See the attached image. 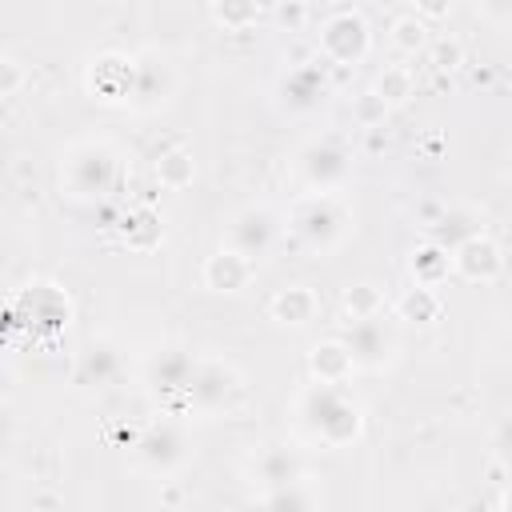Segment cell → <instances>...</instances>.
<instances>
[{
	"label": "cell",
	"instance_id": "5",
	"mask_svg": "<svg viewBox=\"0 0 512 512\" xmlns=\"http://www.w3.org/2000/svg\"><path fill=\"white\" fill-rule=\"evenodd\" d=\"M180 384H184V388H188V396H192L200 408H208V412L228 408V396L240 388V384H236V372H232L228 364H220V360L188 364V376H184Z\"/></svg>",
	"mask_w": 512,
	"mask_h": 512
},
{
	"label": "cell",
	"instance_id": "13",
	"mask_svg": "<svg viewBox=\"0 0 512 512\" xmlns=\"http://www.w3.org/2000/svg\"><path fill=\"white\" fill-rule=\"evenodd\" d=\"M308 368H312V376H316L320 384H344V376H348L356 364H352L344 340H324V344L312 348Z\"/></svg>",
	"mask_w": 512,
	"mask_h": 512
},
{
	"label": "cell",
	"instance_id": "1",
	"mask_svg": "<svg viewBox=\"0 0 512 512\" xmlns=\"http://www.w3.org/2000/svg\"><path fill=\"white\" fill-rule=\"evenodd\" d=\"M300 420L328 444L352 440L360 432V408L340 392V384H312L300 396Z\"/></svg>",
	"mask_w": 512,
	"mask_h": 512
},
{
	"label": "cell",
	"instance_id": "24",
	"mask_svg": "<svg viewBox=\"0 0 512 512\" xmlns=\"http://www.w3.org/2000/svg\"><path fill=\"white\" fill-rule=\"evenodd\" d=\"M384 112H388V104H384L376 92H364V96L356 100V120H360L364 128H372L376 120H384Z\"/></svg>",
	"mask_w": 512,
	"mask_h": 512
},
{
	"label": "cell",
	"instance_id": "28",
	"mask_svg": "<svg viewBox=\"0 0 512 512\" xmlns=\"http://www.w3.org/2000/svg\"><path fill=\"white\" fill-rule=\"evenodd\" d=\"M8 384H12V372L0 364V392H8Z\"/></svg>",
	"mask_w": 512,
	"mask_h": 512
},
{
	"label": "cell",
	"instance_id": "26",
	"mask_svg": "<svg viewBox=\"0 0 512 512\" xmlns=\"http://www.w3.org/2000/svg\"><path fill=\"white\" fill-rule=\"evenodd\" d=\"M452 8V0H416V16L420 20H444Z\"/></svg>",
	"mask_w": 512,
	"mask_h": 512
},
{
	"label": "cell",
	"instance_id": "2",
	"mask_svg": "<svg viewBox=\"0 0 512 512\" xmlns=\"http://www.w3.org/2000/svg\"><path fill=\"white\" fill-rule=\"evenodd\" d=\"M288 228L308 252H332L348 236V212L328 192H312V196L296 200Z\"/></svg>",
	"mask_w": 512,
	"mask_h": 512
},
{
	"label": "cell",
	"instance_id": "20",
	"mask_svg": "<svg viewBox=\"0 0 512 512\" xmlns=\"http://www.w3.org/2000/svg\"><path fill=\"white\" fill-rule=\"evenodd\" d=\"M392 44H396L400 52L416 56L420 48H428V20H420V16H400V20L392 24Z\"/></svg>",
	"mask_w": 512,
	"mask_h": 512
},
{
	"label": "cell",
	"instance_id": "10",
	"mask_svg": "<svg viewBox=\"0 0 512 512\" xmlns=\"http://www.w3.org/2000/svg\"><path fill=\"white\" fill-rule=\"evenodd\" d=\"M132 84H136V60L128 56H100L96 68H92V92L100 100H128L132 96Z\"/></svg>",
	"mask_w": 512,
	"mask_h": 512
},
{
	"label": "cell",
	"instance_id": "9",
	"mask_svg": "<svg viewBox=\"0 0 512 512\" xmlns=\"http://www.w3.org/2000/svg\"><path fill=\"white\" fill-rule=\"evenodd\" d=\"M452 268L460 276H468V280H496L500 268H504V256L488 236L476 232V236H468V240H460L452 248Z\"/></svg>",
	"mask_w": 512,
	"mask_h": 512
},
{
	"label": "cell",
	"instance_id": "15",
	"mask_svg": "<svg viewBox=\"0 0 512 512\" xmlns=\"http://www.w3.org/2000/svg\"><path fill=\"white\" fill-rule=\"evenodd\" d=\"M284 100H288V108L292 112H308V108H316L320 100H324V76L316 72V68H296L288 80H284Z\"/></svg>",
	"mask_w": 512,
	"mask_h": 512
},
{
	"label": "cell",
	"instance_id": "27",
	"mask_svg": "<svg viewBox=\"0 0 512 512\" xmlns=\"http://www.w3.org/2000/svg\"><path fill=\"white\" fill-rule=\"evenodd\" d=\"M484 8H488L492 16H500V20L508 16V0H484Z\"/></svg>",
	"mask_w": 512,
	"mask_h": 512
},
{
	"label": "cell",
	"instance_id": "19",
	"mask_svg": "<svg viewBox=\"0 0 512 512\" xmlns=\"http://www.w3.org/2000/svg\"><path fill=\"white\" fill-rule=\"evenodd\" d=\"M412 68H404V64H392V68H384L380 72V80H376V96L384 100V104H404L408 96H412Z\"/></svg>",
	"mask_w": 512,
	"mask_h": 512
},
{
	"label": "cell",
	"instance_id": "4",
	"mask_svg": "<svg viewBox=\"0 0 512 512\" xmlns=\"http://www.w3.org/2000/svg\"><path fill=\"white\" fill-rule=\"evenodd\" d=\"M320 48L332 64H356L368 52V24L356 12H332L320 28Z\"/></svg>",
	"mask_w": 512,
	"mask_h": 512
},
{
	"label": "cell",
	"instance_id": "23",
	"mask_svg": "<svg viewBox=\"0 0 512 512\" xmlns=\"http://www.w3.org/2000/svg\"><path fill=\"white\" fill-rule=\"evenodd\" d=\"M428 48H432V64H436V68H456V64L464 60V52H460V40H448V36H440V40H428Z\"/></svg>",
	"mask_w": 512,
	"mask_h": 512
},
{
	"label": "cell",
	"instance_id": "21",
	"mask_svg": "<svg viewBox=\"0 0 512 512\" xmlns=\"http://www.w3.org/2000/svg\"><path fill=\"white\" fill-rule=\"evenodd\" d=\"M212 16L224 28H248L260 16V0H212Z\"/></svg>",
	"mask_w": 512,
	"mask_h": 512
},
{
	"label": "cell",
	"instance_id": "7",
	"mask_svg": "<svg viewBox=\"0 0 512 512\" xmlns=\"http://www.w3.org/2000/svg\"><path fill=\"white\" fill-rule=\"evenodd\" d=\"M300 172L312 188L328 192L332 184H340L348 176V148L336 136H324V140H316L300 152Z\"/></svg>",
	"mask_w": 512,
	"mask_h": 512
},
{
	"label": "cell",
	"instance_id": "11",
	"mask_svg": "<svg viewBox=\"0 0 512 512\" xmlns=\"http://www.w3.org/2000/svg\"><path fill=\"white\" fill-rule=\"evenodd\" d=\"M248 280H252V260L232 248H220L216 256L204 260V284L212 292H240Z\"/></svg>",
	"mask_w": 512,
	"mask_h": 512
},
{
	"label": "cell",
	"instance_id": "8",
	"mask_svg": "<svg viewBox=\"0 0 512 512\" xmlns=\"http://www.w3.org/2000/svg\"><path fill=\"white\" fill-rule=\"evenodd\" d=\"M352 364H364V368H380L392 352H396V336L384 328L380 316H364V320H352L348 328V340H344Z\"/></svg>",
	"mask_w": 512,
	"mask_h": 512
},
{
	"label": "cell",
	"instance_id": "6",
	"mask_svg": "<svg viewBox=\"0 0 512 512\" xmlns=\"http://www.w3.org/2000/svg\"><path fill=\"white\" fill-rule=\"evenodd\" d=\"M276 236H280V224L268 208H244L228 228V248L248 256V260H260V256H268Z\"/></svg>",
	"mask_w": 512,
	"mask_h": 512
},
{
	"label": "cell",
	"instance_id": "17",
	"mask_svg": "<svg viewBox=\"0 0 512 512\" xmlns=\"http://www.w3.org/2000/svg\"><path fill=\"white\" fill-rule=\"evenodd\" d=\"M192 172H196V164H192V156H188L184 148H168V152L156 156V180H160L164 188H184V184H192Z\"/></svg>",
	"mask_w": 512,
	"mask_h": 512
},
{
	"label": "cell",
	"instance_id": "3",
	"mask_svg": "<svg viewBox=\"0 0 512 512\" xmlns=\"http://www.w3.org/2000/svg\"><path fill=\"white\" fill-rule=\"evenodd\" d=\"M64 180H68V192L88 200V196H104L116 180V156L108 144H76L64 160Z\"/></svg>",
	"mask_w": 512,
	"mask_h": 512
},
{
	"label": "cell",
	"instance_id": "22",
	"mask_svg": "<svg viewBox=\"0 0 512 512\" xmlns=\"http://www.w3.org/2000/svg\"><path fill=\"white\" fill-rule=\"evenodd\" d=\"M344 308L352 320H364V316H376L380 312V292L372 284H356L348 296H344Z\"/></svg>",
	"mask_w": 512,
	"mask_h": 512
},
{
	"label": "cell",
	"instance_id": "16",
	"mask_svg": "<svg viewBox=\"0 0 512 512\" xmlns=\"http://www.w3.org/2000/svg\"><path fill=\"white\" fill-rule=\"evenodd\" d=\"M396 316H400V320H416V324L440 320V296H436V288H428V284L408 288V292L396 300Z\"/></svg>",
	"mask_w": 512,
	"mask_h": 512
},
{
	"label": "cell",
	"instance_id": "14",
	"mask_svg": "<svg viewBox=\"0 0 512 512\" xmlns=\"http://www.w3.org/2000/svg\"><path fill=\"white\" fill-rule=\"evenodd\" d=\"M140 456H144L148 468L168 472L172 464L184 460V452H180V432H176V428H152V432L140 440Z\"/></svg>",
	"mask_w": 512,
	"mask_h": 512
},
{
	"label": "cell",
	"instance_id": "12",
	"mask_svg": "<svg viewBox=\"0 0 512 512\" xmlns=\"http://www.w3.org/2000/svg\"><path fill=\"white\" fill-rule=\"evenodd\" d=\"M316 308H320V300H316V292H312V288H304V284L280 288V292L272 296V304H268L272 320L292 324V328H304V324L316 316Z\"/></svg>",
	"mask_w": 512,
	"mask_h": 512
},
{
	"label": "cell",
	"instance_id": "29",
	"mask_svg": "<svg viewBox=\"0 0 512 512\" xmlns=\"http://www.w3.org/2000/svg\"><path fill=\"white\" fill-rule=\"evenodd\" d=\"M296 4H308V0H296Z\"/></svg>",
	"mask_w": 512,
	"mask_h": 512
},
{
	"label": "cell",
	"instance_id": "25",
	"mask_svg": "<svg viewBox=\"0 0 512 512\" xmlns=\"http://www.w3.org/2000/svg\"><path fill=\"white\" fill-rule=\"evenodd\" d=\"M24 84V72L16 60H0V96H12Z\"/></svg>",
	"mask_w": 512,
	"mask_h": 512
},
{
	"label": "cell",
	"instance_id": "18",
	"mask_svg": "<svg viewBox=\"0 0 512 512\" xmlns=\"http://www.w3.org/2000/svg\"><path fill=\"white\" fill-rule=\"evenodd\" d=\"M448 248H440V244H428V248H420V252H412V276H416V284H428V288H436L444 276H448Z\"/></svg>",
	"mask_w": 512,
	"mask_h": 512
}]
</instances>
